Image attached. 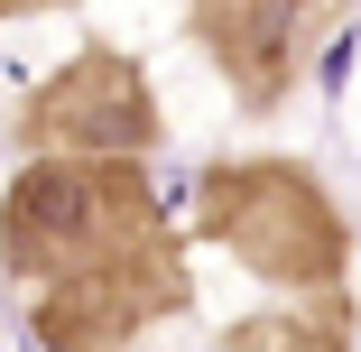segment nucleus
<instances>
[{
	"label": "nucleus",
	"mask_w": 361,
	"mask_h": 352,
	"mask_svg": "<svg viewBox=\"0 0 361 352\" xmlns=\"http://www.w3.org/2000/svg\"><path fill=\"white\" fill-rule=\"evenodd\" d=\"M37 10H75V0H0V19H37Z\"/></svg>",
	"instance_id": "423d86ee"
},
{
	"label": "nucleus",
	"mask_w": 361,
	"mask_h": 352,
	"mask_svg": "<svg viewBox=\"0 0 361 352\" xmlns=\"http://www.w3.org/2000/svg\"><path fill=\"white\" fill-rule=\"evenodd\" d=\"M0 269L47 352H130L195 306L185 232L139 158H28L0 195Z\"/></svg>",
	"instance_id": "f257e3e1"
},
{
	"label": "nucleus",
	"mask_w": 361,
	"mask_h": 352,
	"mask_svg": "<svg viewBox=\"0 0 361 352\" xmlns=\"http://www.w3.org/2000/svg\"><path fill=\"white\" fill-rule=\"evenodd\" d=\"M195 232L287 297H334L352 278V223L306 158H213L195 176Z\"/></svg>",
	"instance_id": "f03ea898"
},
{
	"label": "nucleus",
	"mask_w": 361,
	"mask_h": 352,
	"mask_svg": "<svg viewBox=\"0 0 361 352\" xmlns=\"http://www.w3.org/2000/svg\"><path fill=\"white\" fill-rule=\"evenodd\" d=\"M158 139H167V102L149 84V65L121 56V47H75L19 102L28 158H149Z\"/></svg>",
	"instance_id": "7ed1b4c3"
},
{
	"label": "nucleus",
	"mask_w": 361,
	"mask_h": 352,
	"mask_svg": "<svg viewBox=\"0 0 361 352\" xmlns=\"http://www.w3.org/2000/svg\"><path fill=\"white\" fill-rule=\"evenodd\" d=\"M361 315H352V288L334 297H297V306H259L223 334V352H352Z\"/></svg>",
	"instance_id": "39448f33"
},
{
	"label": "nucleus",
	"mask_w": 361,
	"mask_h": 352,
	"mask_svg": "<svg viewBox=\"0 0 361 352\" xmlns=\"http://www.w3.org/2000/svg\"><path fill=\"white\" fill-rule=\"evenodd\" d=\"M343 19V0H195L185 28L204 47V65L232 84L241 111H278L287 93L306 84L315 37Z\"/></svg>",
	"instance_id": "20e7f679"
}]
</instances>
